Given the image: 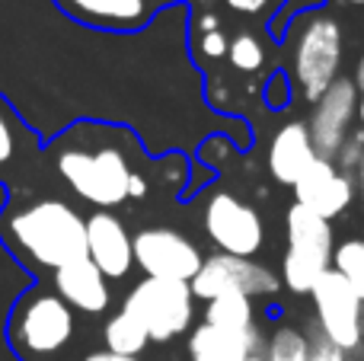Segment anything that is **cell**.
<instances>
[{"instance_id": "cell-16", "label": "cell", "mask_w": 364, "mask_h": 361, "mask_svg": "<svg viewBox=\"0 0 364 361\" xmlns=\"http://www.w3.org/2000/svg\"><path fill=\"white\" fill-rule=\"evenodd\" d=\"M316 160V151L310 144L307 122H288L269 141V173L278 185H291L304 176L310 163Z\"/></svg>"}, {"instance_id": "cell-21", "label": "cell", "mask_w": 364, "mask_h": 361, "mask_svg": "<svg viewBox=\"0 0 364 361\" xmlns=\"http://www.w3.org/2000/svg\"><path fill=\"white\" fill-rule=\"evenodd\" d=\"M333 269L364 301V240L361 237H348V240H342L339 247L333 249Z\"/></svg>"}, {"instance_id": "cell-7", "label": "cell", "mask_w": 364, "mask_h": 361, "mask_svg": "<svg viewBox=\"0 0 364 361\" xmlns=\"http://www.w3.org/2000/svg\"><path fill=\"white\" fill-rule=\"evenodd\" d=\"M201 224H205L208 240L224 256L252 259L265 243V224L259 217V211L227 189H214L205 198Z\"/></svg>"}, {"instance_id": "cell-14", "label": "cell", "mask_w": 364, "mask_h": 361, "mask_svg": "<svg viewBox=\"0 0 364 361\" xmlns=\"http://www.w3.org/2000/svg\"><path fill=\"white\" fill-rule=\"evenodd\" d=\"M70 19L106 32H138L154 16L151 0H55Z\"/></svg>"}, {"instance_id": "cell-13", "label": "cell", "mask_w": 364, "mask_h": 361, "mask_svg": "<svg viewBox=\"0 0 364 361\" xmlns=\"http://www.w3.org/2000/svg\"><path fill=\"white\" fill-rule=\"evenodd\" d=\"M87 259L106 279H125L134 266V249L128 227L112 211H93L87 217Z\"/></svg>"}, {"instance_id": "cell-28", "label": "cell", "mask_w": 364, "mask_h": 361, "mask_svg": "<svg viewBox=\"0 0 364 361\" xmlns=\"http://www.w3.org/2000/svg\"><path fill=\"white\" fill-rule=\"evenodd\" d=\"M224 4L237 13H246V16H259V13L269 10L272 0H224Z\"/></svg>"}, {"instance_id": "cell-30", "label": "cell", "mask_w": 364, "mask_h": 361, "mask_svg": "<svg viewBox=\"0 0 364 361\" xmlns=\"http://www.w3.org/2000/svg\"><path fill=\"white\" fill-rule=\"evenodd\" d=\"M220 29V19L214 16V13H201L198 19H195V32H214Z\"/></svg>"}, {"instance_id": "cell-5", "label": "cell", "mask_w": 364, "mask_h": 361, "mask_svg": "<svg viewBox=\"0 0 364 361\" xmlns=\"http://www.w3.org/2000/svg\"><path fill=\"white\" fill-rule=\"evenodd\" d=\"M288 253H284L282 285L294 294H310L326 269H333V224L304 205H291L288 217Z\"/></svg>"}, {"instance_id": "cell-17", "label": "cell", "mask_w": 364, "mask_h": 361, "mask_svg": "<svg viewBox=\"0 0 364 361\" xmlns=\"http://www.w3.org/2000/svg\"><path fill=\"white\" fill-rule=\"evenodd\" d=\"M55 294L70 311H80V313H102L109 307V301H112L106 275L90 259H77V262H70V266L58 269Z\"/></svg>"}, {"instance_id": "cell-23", "label": "cell", "mask_w": 364, "mask_h": 361, "mask_svg": "<svg viewBox=\"0 0 364 361\" xmlns=\"http://www.w3.org/2000/svg\"><path fill=\"white\" fill-rule=\"evenodd\" d=\"M227 61L233 64L243 74H252L265 64V45L259 42L252 32H240V36L230 38V48H227Z\"/></svg>"}, {"instance_id": "cell-18", "label": "cell", "mask_w": 364, "mask_h": 361, "mask_svg": "<svg viewBox=\"0 0 364 361\" xmlns=\"http://www.w3.org/2000/svg\"><path fill=\"white\" fill-rule=\"evenodd\" d=\"M32 153H36V138L13 112L10 102L0 96V183H6Z\"/></svg>"}, {"instance_id": "cell-26", "label": "cell", "mask_w": 364, "mask_h": 361, "mask_svg": "<svg viewBox=\"0 0 364 361\" xmlns=\"http://www.w3.org/2000/svg\"><path fill=\"white\" fill-rule=\"evenodd\" d=\"M361 153H364V128H361V131H352L346 138V144H342L339 153H336V166H339V170H346V173H355Z\"/></svg>"}, {"instance_id": "cell-6", "label": "cell", "mask_w": 364, "mask_h": 361, "mask_svg": "<svg viewBox=\"0 0 364 361\" xmlns=\"http://www.w3.org/2000/svg\"><path fill=\"white\" fill-rule=\"evenodd\" d=\"M122 311L147 330L151 343H170L195 320V294L188 281L144 279L125 294Z\"/></svg>"}, {"instance_id": "cell-9", "label": "cell", "mask_w": 364, "mask_h": 361, "mask_svg": "<svg viewBox=\"0 0 364 361\" xmlns=\"http://www.w3.org/2000/svg\"><path fill=\"white\" fill-rule=\"evenodd\" d=\"M246 294V298H272L282 291V279L272 272L269 266L256 259H243V256H205L198 275L192 279V294L214 301L218 294Z\"/></svg>"}, {"instance_id": "cell-19", "label": "cell", "mask_w": 364, "mask_h": 361, "mask_svg": "<svg viewBox=\"0 0 364 361\" xmlns=\"http://www.w3.org/2000/svg\"><path fill=\"white\" fill-rule=\"evenodd\" d=\"M205 323L220 326V330H252L256 326V307L252 298L246 294H218L214 301H208L205 307Z\"/></svg>"}, {"instance_id": "cell-3", "label": "cell", "mask_w": 364, "mask_h": 361, "mask_svg": "<svg viewBox=\"0 0 364 361\" xmlns=\"http://www.w3.org/2000/svg\"><path fill=\"white\" fill-rule=\"evenodd\" d=\"M342 26L323 10L301 13L291 29V80L304 102H316L342 70Z\"/></svg>"}, {"instance_id": "cell-1", "label": "cell", "mask_w": 364, "mask_h": 361, "mask_svg": "<svg viewBox=\"0 0 364 361\" xmlns=\"http://www.w3.org/2000/svg\"><path fill=\"white\" fill-rule=\"evenodd\" d=\"M0 237L26 266L45 272L87 259V217L61 198H38L10 208L0 217Z\"/></svg>"}, {"instance_id": "cell-33", "label": "cell", "mask_w": 364, "mask_h": 361, "mask_svg": "<svg viewBox=\"0 0 364 361\" xmlns=\"http://www.w3.org/2000/svg\"><path fill=\"white\" fill-rule=\"evenodd\" d=\"M348 361H364V343L358 345V349H352V355H348Z\"/></svg>"}, {"instance_id": "cell-29", "label": "cell", "mask_w": 364, "mask_h": 361, "mask_svg": "<svg viewBox=\"0 0 364 361\" xmlns=\"http://www.w3.org/2000/svg\"><path fill=\"white\" fill-rule=\"evenodd\" d=\"M355 90H358V119L364 128V55L358 58V64H355Z\"/></svg>"}, {"instance_id": "cell-25", "label": "cell", "mask_w": 364, "mask_h": 361, "mask_svg": "<svg viewBox=\"0 0 364 361\" xmlns=\"http://www.w3.org/2000/svg\"><path fill=\"white\" fill-rule=\"evenodd\" d=\"M307 343H310V361H348V352L339 349L336 343H329L320 330L307 326Z\"/></svg>"}, {"instance_id": "cell-11", "label": "cell", "mask_w": 364, "mask_h": 361, "mask_svg": "<svg viewBox=\"0 0 364 361\" xmlns=\"http://www.w3.org/2000/svg\"><path fill=\"white\" fill-rule=\"evenodd\" d=\"M355 119H358V90H355V80L339 77V80L314 102V112H310V122H307L310 144H314L316 157L336 160L339 147L346 144V138L355 131L352 128Z\"/></svg>"}, {"instance_id": "cell-10", "label": "cell", "mask_w": 364, "mask_h": 361, "mask_svg": "<svg viewBox=\"0 0 364 361\" xmlns=\"http://www.w3.org/2000/svg\"><path fill=\"white\" fill-rule=\"evenodd\" d=\"M134 249V266L147 275V279H166V281H188L198 275L201 249L195 247L188 237L170 227H144L134 234L132 240Z\"/></svg>"}, {"instance_id": "cell-20", "label": "cell", "mask_w": 364, "mask_h": 361, "mask_svg": "<svg viewBox=\"0 0 364 361\" xmlns=\"http://www.w3.org/2000/svg\"><path fill=\"white\" fill-rule=\"evenodd\" d=\"M102 339H106L109 352H115V355H128V358H138L141 352L147 349V343H151L147 330L125 311H119L115 317H109L106 330H102Z\"/></svg>"}, {"instance_id": "cell-8", "label": "cell", "mask_w": 364, "mask_h": 361, "mask_svg": "<svg viewBox=\"0 0 364 361\" xmlns=\"http://www.w3.org/2000/svg\"><path fill=\"white\" fill-rule=\"evenodd\" d=\"M310 298H314L316 330L339 349H358L364 343V301L348 288V281L336 269H326Z\"/></svg>"}, {"instance_id": "cell-4", "label": "cell", "mask_w": 364, "mask_h": 361, "mask_svg": "<svg viewBox=\"0 0 364 361\" xmlns=\"http://www.w3.org/2000/svg\"><path fill=\"white\" fill-rule=\"evenodd\" d=\"M74 336V311L51 291H29L10 317V343L23 361H45Z\"/></svg>"}, {"instance_id": "cell-15", "label": "cell", "mask_w": 364, "mask_h": 361, "mask_svg": "<svg viewBox=\"0 0 364 361\" xmlns=\"http://www.w3.org/2000/svg\"><path fill=\"white\" fill-rule=\"evenodd\" d=\"M262 349V333L252 330H220L201 320L188 336V358L192 361H246L259 355Z\"/></svg>"}, {"instance_id": "cell-2", "label": "cell", "mask_w": 364, "mask_h": 361, "mask_svg": "<svg viewBox=\"0 0 364 361\" xmlns=\"http://www.w3.org/2000/svg\"><path fill=\"white\" fill-rule=\"evenodd\" d=\"M58 173L61 179L100 211H112L128 198L147 195V179L132 170L125 147L102 141V131L90 144H74L58 151Z\"/></svg>"}, {"instance_id": "cell-12", "label": "cell", "mask_w": 364, "mask_h": 361, "mask_svg": "<svg viewBox=\"0 0 364 361\" xmlns=\"http://www.w3.org/2000/svg\"><path fill=\"white\" fill-rule=\"evenodd\" d=\"M355 195H358V185L355 176L336 166V160H323L316 157L314 163L304 170V176L294 183V198L297 205L316 211L320 217L333 221V217L346 215L352 208Z\"/></svg>"}, {"instance_id": "cell-27", "label": "cell", "mask_w": 364, "mask_h": 361, "mask_svg": "<svg viewBox=\"0 0 364 361\" xmlns=\"http://www.w3.org/2000/svg\"><path fill=\"white\" fill-rule=\"evenodd\" d=\"M265 99H269V106H288V80H284V74L272 77Z\"/></svg>"}, {"instance_id": "cell-35", "label": "cell", "mask_w": 364, "mask_h": 361, "mask_svg": "<svg viewBox=\"0 0 364 361\" xmlns=\"http://www.w3.org/2000/svg\"><path fill=\"white\" fill-rule=\"evenodd\" d=\"M246 361H265V355H252V358H246Z\"/></svg>"}, {"instance_id": "cell-22", "label": "cell", "mask_w": 364, "mask_h": 361, "mask_svg": "<svg viewBox=\"0 0 364 361\" xmlns=\"http://www.w3.org/2000/svg\"><path fill=\"white\" fill-rule=\"evenodd\" d=\"M265 361H310L307 333L294 326H278L265 345Z\"/></svg>"}, {"instance_id": "cell-24", "label": "cell", "mask_w": 364, "mask_h": 361, "mask_svg": "<svg viewBox=\"0 0 364 361\" xmlns=\"http://www.w3.org/2000/svg\"><path fill=\"white\" fill-rule=\"evenodd\" d=\"M227 48H230V38H227L224 29L214 32H195V51L208 61H218V58H227Z\"/></svg>"}, {"instance_id": "cell-32", "label": "cell", "mask_w": 364, "mask_h": 361, "mask_svg": "<svg viewBox=\"0 0 364 361\" xmlns=\"http://www.w3.org/2000/svg\"><path fill=\"white\" fill-rule=\"evenodd\" d=\"M355 185H358V192H361V208H364V153H361L358 166H355Z\"/></svg>"}, {"instance_id": "cell-31", "label": "cell", "mask_w": 364, "mask_h": 361, "mask_svg": "<svg viewBox=\"0 0 364 361\" xmlns=\"http://www.w3.org/2000/svg\"><path fill=\"white\" fill-rule=\"evenodd\" d=\"M83 361H138V358H128V355H115V352L102 349V352H90Z\"/></svg>"}, {"instance_id": "cell-34", "label": "cell", "mask_w": 364, "mask_h": 361, "mask_svg": "<svg viewBox=\"0 0 364 361\" xmlns=\"http://www.w3.org/2000/svg\"><path fill=\"white\" fill-rule=\"evenodd\" d=\"M342 4H352V6H361L364 0H342Z\"/></svg>"}]
</instances>
